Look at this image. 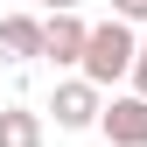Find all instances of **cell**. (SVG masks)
<instances>
[{
	"mask_svg": "<svg viewBox=\"0 0 147 147\" xmlns=\"http://www.w3.org/2000/svg\"><path fill=\"white\" fill-rule=\"evenodd\" d=\"M133 28L126 21H98V28H84V56H77V70H84V84L91 91H105V84H119L126 70H133Z\"/></svg>",
	"mask_w": 147,
	"mask_h": 147,
	"instance_id": "cell-1",
	"label": "cell"
},
{
	"mask_svg": "<svg viewBox=\"0 0 147 147\" xmlns=\"http://www.w3.org/2000/svg\"><path fill=\"white\" fill-rule=\"evenodd\" d=\"M98 126H105V140L112 147H147V98H112V105H98Z\"/></svg>",
	"mask_w": 147,
	"mask_h": 147,
	"instance_id": "cell-2",
	"label": "cell"
},
{
	"mask_svg": "<svg viewBox=\"0 0 147 147\" xmlns=\"http://www.w3.org/2000/svg\"><path fill=\"white\" fill-rule=\"evenodd\" d=\"M49 112H56V126H63V133H84V126H98V91H91L84 77H70V84H56Z\"/></svg>",
	"mask_w": 147,
	"mask_h": 147,
	"instance_id": "cell-3",
	"label": "cell"
},
{
	"mask_svg": "<svg viewBox=\"0 0 147 147\" xmlns=\"http://www.w3.org/2000/svg\"><path fill=\"white\" fill-rule=\"evenodd\" d=\"M0 56L7 63H35L42 56V21L35 14H0Z\"/></svg>",
	"mask_w": 147,
	"mask_h": 147,
	"instance_id": "cell-4",
	"label": "cell"
},
{
	"mask_svg": "<svg viewBox=\"0 0 147 147\" xmlns=\"http://www.w3.org/2000/svg\"><path fill=\"white\" fill-rule=\"evenodd\" d=\"M84 28L91 21H77V14H49L42 21V56L49 63H77L84 56Z\"/></svg>",
	"mask_w": 147,
	"mask_h": 147,
	"instance_id": "cell-5",
	"label": "cell"
},
{
	"mask_svg": "<svg viewBox=\"0 0 147 147\" xmlns=\"http://www.w3.org/2000/svg\"><path fill=\"white\" fill-rule=\"evenodd\" d=\"M0 147H42V112L0 105Z\"/></svg>",
	"mask_w": 147,
	"mask_h": 147,
	"instance_id": "cell-6",
	"label": "cell"
},
{
	"mask_svg": "<svg viewBox=\"0 0 147 147\" xmlns=\"http://www.w3.org/2000/svg\"><path fill=\"white\" fill-rule=\"evenodd\" d=\"M112 21H126V28L147 21V0H112Z\"/></svg>",
	"mask_w": 147,
	"mask_h": 147,
	"instance_id": "cell-7",
	"label": "cell"
},
{
	"mask_svg": "<svg viewBox=\"0 0 147 147\" xmlns=\"http://www.w3.org/2000/svg\"><path fill=\"white\" fill-rule=\"evenodd\" d=\"M126 77H133V98H147V42L133 49V70H126Z\"/></svg>",
	"mask_w": 147,
	"mask_h": 147,
	"instance_id": "cell-8",
	"label": "cell"
},
{
	"mask_svg": "<svg viewBox=\"0 0 147 147\" xmlns=\"http://www.w3.org/2000/svg\"><path fill=\"white\" fill-rule=\"evenodd\" d=\"M42 7H49V14H77V0H42Z\"/></svg>",
	"mask_w": 147,
	"mask_h": 147,
	"instance_id": "cell-9",
	"label": "cell"
}]
</instances>
